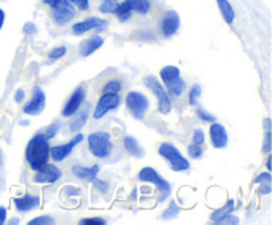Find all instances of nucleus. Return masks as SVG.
<instances>
[{
    "label": "nucleus",
    "mask_w": 272,
    "mask_h": 225,
    "mask_svg": "<svg viewBox=\"0 0 272 225\" xmlns=\"http://www.w3.org/2000/svg\"><path fill=\"white\" fill-rule=\"evenodd\" d=\"M69 2L81 11H88L89 10V0H69Z\"/></svg>",
    "instance_id": "nucleus-39"
},
{
    "label": "nucleus",
    "mask_w": 272,
    "mask_h": 225,
    "mask_svg": "<svg viewBox=\"0 0 272 225\" xmlns=\"http://www.w3.org/2000/svg\"><path fill=\"white\" fill-rule=\"evenodd\" d=\"M99 171H100L99 164L92 166V167H85V166L76 164L72 167V172L75 176H77L79 179L88 180V182H93V180L97 178Z\"/></svg>",
    "instance_id": "nucleus-18"
},
{
    "label": "nucleus",
    "mask_w": 272,
    "mask_h": 225,
    "mask_svg": "<svg viewBox=\"0 0 272 225\" xmlns=\"http://www.w3.org/2000/svg\"><path fill=\"white\" fill-rule=\"evenodd\" d=\"M267 168L271 170V156H268V159H267Z\"/></svg>",
    "instance_id": "nucleus-47"
},
{
    "label": "nucleus",
    "mask_w": 272,
    "mask_h": 225,
    "mask_svg": "<svg viewBox=\"0 0 272 225\" xmlns=\"http://www.w3.org/2000/svg\"><path fill=\"white\" fill-rule=\"evenodd\" d=\"M61 175H63V172H61V170L57 166L48 164V163H47L44 167H42V168L36 171L34 182L39 184H52L56 183L57 180L61 178Z\"/></svg>",
    "instance_id": "nucleus-11"
},
{
    "label": "nucleus",
    "mask_w": 272,
    "mask_h": 225,
    "mask_svg": "<svg viewBox=\"0 0 272 225\" xmlns=\"http://www.w3.org/2000/svg\"><path fill=\"white\" fill-rule=\"evenodd\" d=\"M159 77L166 85L167 94H170L173 97H181L186 90L185 80L181 77V72L177 66H173V65L163 66L159 72Z\"/></svg>",
    "instance_id": "nucleus-2"
},
{
    "label": "nucleus",
    "mask_w": 272,
    "mask_h": 225,
    "mask_svg": "<svg viewBox=\"0 0 272 225\" xmlns=\"http://www.w3.org/2000/svg\"><path fill=\"white\" fill-rule=\"evenodd\" d=\"M158 152L163 159H166V160L169 162V164H170L173 171L182 172V171L189 170V160H187V159L181 154V151L178 150L177 147L171 144V143H162V144L159 146Z\"/></svg>",
    "instance_id": "nucleus-4"
},
{
    "label": "nucleus",
    "mask_w": 272,
    "mask_h": 225,
    "mask_svg": "<svg viewBox=\"0 0 272 225\" xmlns=\"http://www.w3.org/2000/svg\"><path fill=\"white\" fill-rule=\"evenodd\" d=\"M30 225H50L55 224V220H53L51 216H40V218H36L34 220H31L28 222Z\"/></svg>",
    "instance_id": "nucleus-31"
},
{
    "label": "nucleus",
    "mask_w": 272,
    "mask_h": 225,
    "mask_svg": "<svg viewBox=\"0 0 272 225\" xmlns=\"http://www.w3.org/2000/svg\"><path fill=\"white\" fill-rule=\"evenodd\" d=\"M118 6V0H102L100 4V11L102 14H114Z\"/></svg>",
    "instance_id": "nucleus-27"
},
{
    "label": "nucleus",
    "mask_w": 272,
    "mask_h": 225,
    "mask_svg": "<svg viewBox=\"0 0 272 225\" xmlns=\"http://www.w3.org/2000/svg\"><path fill=\"white\" fill-rule=\"evenodd\" d=\"M65 54H67V48L65 46H56L48 53V57L51 60H59L61 57H64Z\"/></svg>",
    "instance_id": "nucleus-29"
},
{
    "label": "nucleus",
    "mask_w": 272,
    "mask_h": 225,
    "mask_svg": "<svg viewBox=\"0 0 272 225\" xmlns=\"http://www.w3.org/2000/svg\"><path fill=\"white\" fill-rule=\"evenodd\" d=\"M104 45V38L101 36H92V38L84 40L80 44V54L83 57H89L92 53H95L100 46Z\"/></svg>",
    "instance_id": "nucleus-17"
},
{
    "label": "nucleus",
    "mask_w": 272,
    "mask_h": 225,
    "mask_svg": "<svg viewBox=\"0 0 272 225\" xmlns=\"http://www.w3.org/2000/svg\"><path fill=\"white\" fill-rule=\"evenodd\" d=\"M193 143L202 146L204 143V132L202 128H195L193 134Z\"/></svg>",
    "instance_id": "nucleus-36"
},
{
    "label": "nucleus",
    "mask_w": 272,
    "mask_h": 225,
    "mask_svg": "<svg viewBox=\"0 0 272 225\" xmlns=\"http://www.w3.org/2000/svg\"><path fill=\"white\" fill-rule=\"evenodd\" d=\"M124 146L129 154L133 155V156L141 158L144 155V148L138 144L137 139H134L133 136H126L124 139Z\"/></svg>",
    "instance_id": "nucleus-23"
},
{
    "label": "nucleus",
    "mask_w": 272,
    "mask_h": 225,
    "mask_svg": "<svg viewBox=\"0 0 272 225\" xmlns=\"http://www.w3.org/2000/svg\"><path fill=\"white\" fill-rule=\"evenodd\" d=\"M84 100H85V90H84V88H77L68 100V102L65 104L64 109H63V116L68 118V116L76 114L79 112L80 106L83 105Z\"/></svg>",
    "instance_id": "nucleus-15"
},
{
    "label": "nucleus",
    "mask_w": 272,
    "mask_h": 225,
    "mask_svg": "<svg viewBox=\"0 0 272 225\" xmlns=\"http://www.w3.org/2000/svg\"><path fill=\"white\" fill-rule=\"evenodd\" d=\"M120 96L117 93H102L99 102L93 112V118L95 120H101L102 116H105L110 110L117 109L120 105Z\"/></svg>",
    "instance_id": "nucleus-9"
},
{
    "label": "nucleus",
    "mask_w": 272,
    "mask_h": 225,
    "mask_svg": "<svg viewBox=\"0 0 272 225\" xmlns=\"http://www.w3.org/2000/svg\"><path fill=\"white\" fill-rule=\"evenodd\" d=\"M16 210L20 212H28L40 206V198L35 195H26L23 198H15L14 199Z\"/></svg>",
    "instance_id": "nucleus-19"
},
{
    "label": "nucleus",
    "mask_w": 272,
    "mask_h": 225,
    "mask_svg": "<svg viewBox=\"0 0 272 225\" xmlns=\"http://www.w3.org/2000/svg\"><path fill=\"white\" fill-rule=\"evenodd\" d=\"M269 192H271V182H269V183H261L260 184L261 195H268Z\"/></svg>",
    "instance_id": "nucleus-42"
},
{
    "label": "nucleus",
    "mask_w": 272,
    "mask_h": 225,
    "mask_svg": "<svg viewBox=\"0 0 272 225\" xmlns=\"http://www.w3.org/2000/svg\"><path fill=\"white\" fill-rule=\"evenodd\" d=\"M46 108V94L40 88H35L32 98L30 102H27L23 108L24 114L28 116H39Z\"/></svg>",
    "instance_id": "nucleus-12"
},
{
    "label": "nucleus",
    "mask_w": 272,
    "mask_h": 225,
    "mask_svg": "<svg viewBox=\"0 0 272 225\" xmlns=\"http://www.w3.org/2000/svg\"><path fill=\"white\" fill-rule=\"evenodd\" d=\"M197 116H198V118H199L200 120H203V122H210V124H212V122H216L215 116H211L210 112H204V110H202V109L197 110Z\"/></svg>",
    "instance_id": "nucleus-33"
},
{
    "label": "nucleus",
    "mask_w": 272,
    "mask_h": 225,
    "mask_svg": "<svg viewBox=\"0 0 272 225\" xmlns=\"http://www.w3.org/2000/svg\"><path fill=\"white\" fill-rule=\"evenodd\" d=\"M271 182V175L268 172H261L260 175H257V178L255 179V183L261 184V183H269Z\"/></svg>",
    "instance_id": "nucleus-40"
},
{
    "label": "nucleus",
    "mask_w": 272,
    "mask_h": 225,
    "mask_svg": "<svg viewBox=\"0 0 272 225\" xmlns=\"http://www.w3.org/2000/svg\"><path fill=\"white\" fill-rule=\"evenodd\" d=\"M138 178L142 182H149V183H153L158 190L159 194V202H163V200H166L169 196H170L171 188L169 182L163 179L161 175H159L154 168H151V167H145L140 171L138 174Z\"/></svg>",
    "instance_id": "nucleus-5"
},
{
    "label": "nucleus",
    "mask_w": 272,
    "mask_h": 225,
    "mask_svg": "<svg viewBox=\"0 0 272 225\" xmlns=\"http://www.w3.org/2000/svg\"><path fill=\"white\" fill-rule=\"evenodd\" d=\"M200 86L199 85H194L193 88H191V90L189 92V104L190 105H195L198 102V98L200 97Z\"/></svg>",
    "instance_id": "nucleus-30"
},
{
    "label": "nucleus",
    "mask_w": 272,
    "mask_h": 225,
    "mask_svg": "<svg viewBox=\"0 0 272 225\" xmlns=\"http://www.w3.org/2000/svg\"><path fill=\"white\" fill-rule=\"evenodd\" d=\"M7 220V210L4 206H0V225L4 224Z\"/></svg>",
    "instance_id": "nucleus-43"
},
{
    "label": "nucleus",
    "mask_w": 272,
    "mask_h": 225,
    "mask_svg": "<svg viewBox=\"0 0 272 225\" xmlns=\"http://www.w3.org/2000/svg\"><path fill=\"white\" fill-rule=\"evenodd\" d=\"M105 220L101 218H81L79 222V224L81 225H92V224H95V225H104L105 224Z\"/></svg>",
    "instance_id": "nucleus-34"
},
{
    "label": "nucleus",
    "mask_w": 272,
    "mask_h": 225,
    "mask_svg": "<svg viewBox=\"0 0 272 225\" xmlns=\"http://www.w3.org/2000/svg\"><path fill=\"white\" fill-rule=\"evenodd\" d=\"M104 26H106V20L100 19V18H96V16H91L88 19L83 20V22H79L73 24L72 32L73 34H84L89 32L92 30H102Z\"/></svg>",
    "instance_id": "nucleus-13"
},
{
    "label": "nucleus",
    "mask_w": 272,
    "mask_h": 225,
    "mask_svg": "<svg viewBox=\"0 0 272 225\" xmlns=\"http://www.w3.org/2000/svg\"><path fill=\"white\" fill-rule=\"evenodd\" d=\"M88 147L93 156L99 159H105L113 151V143L110 140V135L104 132H96L88 136Z\"/></svg>",
    "instance_id": "nucleus-3"
},
{
    "label": "nucleus",
    "mask_w": 272,
    "mask_h": 225,
    "mask_svg": "<svg viewBox=\"0 0 272 225\" xmlns=\"http://www.w3.org/2000/svg\"><path fill=\"white\" fill-rule=\"evenodd\" d=\"M210 139H211V144L215 148H224L228 143V135H227L226 128L220 124L212 122L210 126Z\"/></svg>",
    "instance_id": "nucleus-16"
},
{
    "label": "nucleus",
    "mask_w": 272,
    "mask_h": 225,
    "mask_svg": "<svg viewBox=\"0 0 272 225\" xmlns=\"http://www.w3.org/2000/svg\"><path fill=\"white\" fill-rule=\"evenodd\" d=\"M16 222L19 224V220H12V222H10V224H16Z\"/></svg>",
    "instance_id": "nucleus-48"
},
{
    "label": "nucleus",
    "mask_w": 272,
    "mask_h": 225,
    "mask_svg": "<svg viewBox=\"0 0 272 225\" xmlns=\"http://www.w3.org/2000/svg\"><path fill=\"white\" fill-rule=\"evenodd\" d=\"M187 151H189V155L191 158H200L202 156V154H203V148H202V146H199V144H195V143H193V144H190L189 147H187Z\"/></svg>",
    "instance_id": "nucleus-32"
},
{
    "label": "nucleus",
    "mask_w": 272,
    "mask_h": 225,
    "mask_svg": "<svg viewBox=\"0 0 272 225\" xmlns=\"http://www.w3.org/2000/svg\"><path fill=\"white\" fill-rule=\"evenodd\" d=\"M93 186H95L96 190H99L101 194H106V192L109 191V184L104 182V180H99L97 178L93 180Z\"/></svg>",
    "instance_id": "nucleus-37"
},
{
    "label": "nucleus",
    "mask_w": 272,
    "mask_h": 225,
    "mask_svg": "<svg viewBox=\"0 0 272 225\" xmlns=\"http://www.w3.org/2000/svg\"><path fill=\"white\" fill-rule=\"evenodd\" d=\"M89 110H91V106L87 105L85 106V109L81 110L79 112V116H76L75 120H72V124H69V128H71V132H79L81 128L85 126L88 120V116H89Z\"/></svg>",
    "instance_id": "nucleus-21"
},
{
    "label": "nucleus",
    "mask_w": 272,
    "mask_h": 225,
    "mask_svg": "<svg viewBox=\"0 0 272 225\" xmlns=\"http://www.w3.org/2000/svg\"><path fill=\"white\" fill-rule=\"evenodd\" d=\"M50 142L44 134H36L26 148V159L31 170L38 171L50 160Z\"/></svg>",
    "instance_id": "nucleus-1"
},
{
    "label": "nucleus",
    "mask_w": 272,
    "mask_h": 225,
    "mask_svg": "<svg viewBox=\"0 0 272 225\" xmlns=\"http://www.w3.org/2000/svg\"><path fill=\"white\" fill-rule=\"evenodd\" d=\"M144 84L145 86L149 88V89L154 93V96L157 97V100H158V112H161V114H169V112H171V101L166 89H165L158 80L153 77V76L145 77Z\"/></svg>",
    "instance_id": "nucleus-6"
},
{
    "label": "nucleus",
    "mask_w": 272,
    "mask_h": 225,
    "mask_svg": "<svg viewBox=\"0 0 272 225\" xmlns=\"http://www.w3.org/2000/svg\"><path fill=\"white\" fill-rule=\"evenodd\" d=\"M4 19H6V14H4L3 10H0V30H2V28H3Z\"/></svg>",
    "instance_id": "nucleus-45"
},
{
    "label": "nucleus",
    "mask_w": 272,
    "mask_h": 225,
    "mask_svg": "<svg viewBox=\"0 0 272 225\" xmlns=\"http://www.w3.org/2000/svg\"><path fill=\"white\" fill-rule=\"evenodd\" d=\"M0 163H2V160H0Z\"/></svg>",
    "instance_id": "nucleus-49"
},
{
    "label": "nucleus",
    "mask_w": 272,
    "mask_h": 225,
    "mask_svg": "<svg viewBox=\"0 0 272 225\" xmlns=\"http://www.w3.org/2000/svg\"><path fill=\"white\" fill-rule=\"evenodd\" d=\"M216 4L219 7V11L222 14L223 19L227 24H232L235 20V11L228 0H216Z\"/></svg>",
    "instance_id": "nucleus-22"
},
{
    "label": "nucleus",
    "mask_w": 272,
    "mask_h": 225,
    "mask_svg": "<svg viewBox=\"0 0 272 225\" xmlns=\"http://www.w3.org/2000/svg\"><path fill=\"white\" fill-rule=\"evenodd\" d=\"M84 135L83 134H76L75 138L71 140V142L65 143V144H60V146H55L50 148V156L52 158L55 162H61L64 160L65 158H68L71 155V152L73 151L79 143L83 142Z\"/></svg>",
    "instance_id": "nucleus-10"
},
{
    "label": "nucleus",
    "mask_w": 272,
    "mask_h": 225,
    "mask_svg": "<svg viewBox=\"0 0 272 225\" xmlns=\"http://www.w3.org/2000/svg\"><path fill=\"white\" fill-rule=\"evenodd\" d=\"M56 2H59V0H44V3L48 4V6H50V7H51V6H52V4L56 3Z\"/></svg>",
    "instance_id": "nucleus-46"
},
{
    "label": "nucleus",
    "mask_w": 272,
    "mask_h": 225,
    "mask_svg": "<svg viewBox=\"0 0 272 225\" xmlns=\"http://www.w3.org/2000/svg\"><path fill=\"white\" fill-rule=\"evenodd\" d=\"M51 16L57 26H63L75 19L76 10L69 0H59L51 6Z\"/></svg>",
    "instance_id": "nucleus-7"
},
{
    "label": "nucleus",
    "mask_w": 272,
    "mask_h": 225,
    "mask_svg": "<svg viewBox=\"0 0 272 225\" xmlns=\"http://www.w3.org/2000/svg\"><path fill=\"white\" fill-rule=\"evenodd\" d=\"M234 210H235V202L231 199L226 202V206L219 208V210H214V212L211 214V216H210V220H211L214 224H220L223 218H226L228 214H232Z\"/></svg>",
    "instance_id": "nucleus-20"
},
{
    "label": "nucleus",
    "mask_w": 272,
    "mask_h": 225,
    "mask_svg": "<svg viewBox=\"0 0 272 225\" xmlns=\"http://www.w3.org/2000/svg\"><path fill=\"white\" fill-rule=\"evenodd\" d=\"M181 24V19L178 12L175 11H167L163 15L162 22H161V28H162V34L165 38H171L177 34L178 28Z\"/></svg>",
    "instance_id": "nucleus-14"
},
{
    "label": "nucleus",
    "mask_w": 272,
    "mask_h": 225,
    "mask_svg": "<svg viewBox=\"0 0 272 225\" xmlns=\"http://www.w3.org/2000/svg\"><path fill=\"white\" fill-rule=\"evenodd\" d=\"M126 106L129 112L136 120H142L149 110V100L146 96L138 93V92H129L126 96Z\"/></svg>",
    "instance_id": "nucleus-8"
},
{
    "label": "nucleus",
    "mask_w": 272,
    "mask_h": 225,
    "mask_svg": "<svg viewBox=\"0 0 272 225\" xmlns=\"http://www.w3.org/2000/svg\"><path fill=\"white\" fill-rule=\"evenodd\" d=\"M122 84L120 80H110L105 84V86L102 88V93H117L121 92Z\"/></svg>",
    "instance_id": "nucleus-26"
},
{
    "label": "nucleus",
    "mask_w": 272,
    "mask_h": 225,
    "mask_svg": "<svg viewBox=\"0 0 272 225\" xmlns=\"http://www.w3.org/2000/svg\"><path fill=\"white\" fill-rule=\"evenodd\" d=\"M132 12L140 14V15H146L150 11L151 4L149 0H126Z\"/></svg>",
    "instance_id": "nucleus-24"
},
{
    "label": "nucleus",
    "mask_w": 272,
    "mask_h": 225,
    "mask_svg": "<svg viewBox=\"0 0 272 225\" xmlns=\"http://www.w3.org/2000/svg\"><path fill=\"white\" fill-rule=\"evenodd\" d=\"M114 14H116V16H117L118 19L121 20V22H126V20L132 16V10H130V7H129V4L126 0H124L121 4L118 3L117 8H116V11H114Z\"/></svg>",
    "instance_id": "nucleus-25"
},
{
    "label": "nucleus",
    "mask_w": 272,
    "mask_h": 225,
    "mask_svg": "<svg viewBox=\"0 0 272 225\" xmlns=\"http://www.w3.org/2000/svg\"><path fill=\"white\" fill-rule=\"evenodd\" d=\"M24 97H26V93H24V90H18L15 94V101L19 104V102H22L24 100Z\"/></svg>",
    "instance_id": "nucleus-44"
},
{
    "label": "nucleus",
    "mask_w": 272,
    "mask_h": 225,
    "mask_svg": "<svg viewBox=\"0 0 272 225\" xmlns=\"http://www.w3.org/2000/svg\"><path fill=\"white\" fill-rule=\"evenodd\" d=\"M179 214V206H177V202H171L169 204V208H166V210L162 214L163 220H171V218H175Z\"/></svg>",
    "instance_id": "nucleus-28"
},
{
    "label": "nucleus",
    "mask_w": 272,
    "mask_h": 225,
    "mask_svg": "<svg viewBox=\"0 0 272 225\" xmlns=\"http://www.w3.org/2000/svg\"><path fill=\"white\" fill-rule=\"evenodd\" d=\"M263 152H265V154H269L271 152V132L269 130H267L265 132L264 135V143H263Z\"/></svg>",
    "instance_id": "nucleus-38"
},
{
    "label": "nucleus",
    "mask_w": 272,
    "mask_h": 225,
    "mask_svg": "<svg viewBox=\"0 0 272 225\" xmlns=\"http://www.w3.org/2000/svg\"><path fill=\"white\" fill-rule=\"evenodd\" d=\"M61 124H57V122H55V124H52L50 126V128H47V132H46V136L47 139L50 140V139H53L55 136H56V134L59 132V130H60Z\"/></svg>",
    "instance_id": "nucleus-35"
},
{
    "label": "nucleus",
    "mask_w": 272,
    "mask_h": 225,
    "mask_svg": "<svg viewBox=\"0 0 272 225\" xmlns=\"http://www.w3.org/2000/svg\"><path fill=\"white\" fill-rule=\"evenodd\" d=\"M239 220L235 216H232V214H228L226 218H223L222 222L220 224H238Z\"/></svg>",
    "instance_id": "nucleus-41"
}]
</instances>
